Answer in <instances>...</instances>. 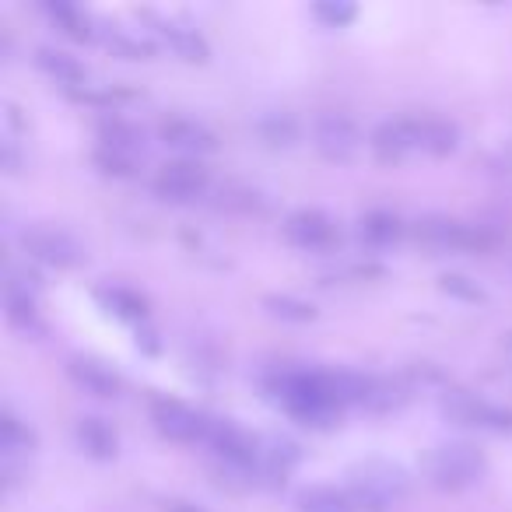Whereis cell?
Masks as SVG:
<instances>
[{"label":"cell","instance_id":"6da1fadb","mask_svg":"<svg viewBox=\"0 0 512 512\" xmlns=\"http://www.w3.org/2000/svg\"><path fill=\"white\" fill-rule=\"evenodd\" d=\"M428 481L439 491H467L470 484H477L488 470L484 453L474 442H442L428 453Z\"/></svg>","mask_w":512,"mask_h":512},{"label":"cell","instance_id":"7a4b0ae2","mask_svg":"<svg viewBox=\"0 0 512 512\" xmlns=\"http://www.w3.org/2000/svg\"><path fill=\"white\" fill-rule=\"evenodd\" d=\"M22 246L29 256H36V260H43L50 267H60V271H71V267H78L85 260L81 242L71 232H64V228H46V225L25 228Z\"/></svg>","mask_w":512,"mask_h":512},{"label":"cell","instance_id":"3957f363","mask_svg":"<svg viewBox=\"0 0 512 512\" xmlns=\"http://www.w3.org/2000/svg\"><path fill=\"white\" fill-rule=\"evenodd\" d=\"M313 144L327 162H351L362 148V130L341 113H323L313 123Z\"/></svg>","mask_w":512,"mask_h":512},{"label":"cell","instance_id":"277c9868","mask_svg":"<svg viewBox=\"0 0 512 512\" xmlns=\"http://www.w3.org/2000/svg\"><path fill=\"white\" fill-rule=\"evenodd\" d=\"M204 190H207V169L197 158H172L155 176V193L162 200H172V204L197 200Z\"/></svg>","mask_w":512,"mask_h":512},{"label":"cell","instance_id":"5b68a950","mask_svg":"<svg viewBox=\"0 0 512 512\" xmlns=\"http://www.w3.org/2000/svg\"><path fill=\"white\" fill-rule=\"evenodd\" d=\"M151 421H155V428L165 435V439H176V442H197L204 439L207 432V418L197 411H190L186 404H179V400H151Z\"/></svg>","mask_w":512,"mask_h":512},{"label":"cell","instance_id":"8992f818","mask_svg":"<svg viewBox=\"0 0 512 512\" xmlns=\"http://www.w3.org/2000/svg\"><path fill=\"white\" fill-rule=\"evenodd\" d=\"M158 137H162L169 148L183 151V155H204V151L218 148L211 130L200 120H190V116H169V120H162L158 123Z\"/></svg>","mask_w":512,"mask_h":512},{"label":"cell","instance_id":"52a82bcc","mask_svg":"<svg viewBox=\"0 0 512 512\" xmlns=\"http://www.w3.org/2000/svg\"><path fill=\"white\" fill-rule=\"evenodd\" d=\"M285 235L302 249H327V246H334L337 228L323 211L306 207V211H295L292 218L285 221Z\"/></svg>","mask_w":512,"mask_h":512},{"label":"cell","instance_id":"ba28073f","mask_svg":"<svg viewBox=\"0 0 512 512\" xmlns=\"http://www.w3.org/2000/svg\"><path fill=\"white\" fill-rule=\"evenodd\" d=\"M414 137V148H425L428 155L442 158V155H453L456 144H460V127L442 116H421V120H407Z\"/></svg>","mask_w":512,"mask_h":512},{"label":"cell","instance_id":"9c48e42d","mask_svg":"<svg viewBox=\"0 0 512 512\" xmlns=\"http://www.w3.org/2000/svg\"><path fill=\"white\" fill-rule=\"evenodd\" d=\"M74 439H78V449L92 460H113L120 453V435L109 425L106 418H95V414H85L74 425Z\"/></svg>","mask_w":512,"mask_h":512},{"label":"cell","instance_id":"30bf717a","mask_svg":"<svg viewBox=\"0 0 512 512\" xmlns=\"http://www.w3.org/2000/svg\"><path fill=\"white\" fill-rule=\"evenodd\" d=\"M369 148H372V155H376L379 162H386V165L400 162V158H404L407 151L414 148V137H411V127H407V120H383V123H376V130L369 134Z\"/></svg>","mask_w":512,"mask_h":512},{"label":"cell","instance_id":"8fae6325","mask_svg":"<svg viewBox=\"0 0 512 512\" xmlns=\"http://www.w3.org/2000/svg\"><path fill=\"white\" fill-rule=\"evenodd\" d=\"M67 376L74 379V383L81 386L85 393H92V397H120V376L116 372H109L102 362H92V358H74L71 365H67Z\"/></svg>","mask_w":512,"mask_h":512},{"label":"cell","instance_id":"7c38bea8","mask_svg":"<svg viewBox=\"0 0 512 512\" xmlns=\"http://www.w3.org/2000/svg\"><path fill=\"white\" fill-rule=\"evenodd\" d=\"M99 141H102V148H113V151L130 155V158L144 148L141 127H134V123L123 120V116H102L99 120Z\"/></svg>","mask_w":512,"mask_h":512},{"label":"cell","instance_id":"4fadbf2b","mask_svg":"<svg viewBox=\"0 0 512 512\" xmlns=\"http://www.w3.org/2000/svg\"><path fill=\"white\" fill-rule=\"evenodd\" d=\"M36 64L50 74L57 85H67V88H78L85 81V64L78 57L64 50H53V46H39L36 50Z\"/></svg>","mask_w":512,"mask_h":512},{"label":"cell","instance_id":"5bb4252c","mask_svg":"<svg viewBox=\"0 0 512 512\" xmlns=\"http://www.w3.org/2000/svg\"><path fill=\"white\" fill-rule=\"evenodd\" d=\"M488 407L481 397L467 390H446L442 393V411H446L449 421L456 425H488Z\"/></svg>","mask_w":512,"mask_h":512},{"label":"cell","instance_id":"9a60e30c","mask_svg":"<svg viewBox=\"0 0 512 512\" xmlns=\"http://www.w3.org/2000/svg\"><path fill=\"white\" fill-rule=\"evenodd\" d=\"M299 512H358L348 491L330 484H309L299 491Z\"/></svg>","mask_w":512,"mask_h":512},{"label":"cell","instance_id":"2e32d148","mask_svg":"<svg viewBox=\"0 0 512 512\" xmlns=\"http://www.w3.org/2000/svg\"><path fill=\"white\" fill-rule=\"evenodd\" d=\"M256 134L264 137L271 148H295L302 137V123L292 113H264L256 120Z\"/></svg>","mask_w":512,"mask_h":512},{"label":"cell","instance_id":"e0dca14e","mask_svg":"<svg viewBox=\"0 0 512 512\" xmlns=\"http://www.w3.org/2000/svg\"><path fill=\"white\" fill-rule=\"evenodd\" d=\"M158 32H162V36L172 43V50H176L183 60H190V64H204V60L211 57V50H207L204 36H200L197 29H186V25L162 22V18H158Z\"/></svg>","mask_w":512,"mask_h":512},{"label":"cell","instance_id":"ac0fdd59","mask_svg":"<svg viewBox=\"0 0 512 512\" xmlns=\"http://www.w3.org/2000/svg\"><path fill=\"white\" fill-rule=\"evenodd\" d=\"M0 449H4L8 456L32 453V449H36V432H32L29 421L18 418L11 407L0 411Z\"/></svg>","mask_w":512,"mask_h":512},{"label":"cell","instance_id":"d6986e66","mask_svg":"<svg viewBox=\"0 0 512 512\" xmlns=\"http://www.w3.org/2000/svg\"><path fill=\"white\" fill-rule=\"evenodd\" d=\"M46 15L53 18V25H57L64 36L78 39V43L92 39V22H88V15L74 8V4H67V0H50V4H46Z\"/></svg>","mask_w":512,"mask_h":512},{"label":"cell","instance_id":"ffe728a7","mask_svg":"<svg viewBox=\"0 0 512 512\" xmlns=\"http://www.w3.org/2000/svg\"><path fill=\"white\" fill-rule=\"evenodd\" d=\"M99 302L106 309H113L116 316H123V320H144L148 316V299L137 295L134 288H123V285L99 288Z\"/></svg>","mask_w":512,"mask_h":512},{"label":"cell","instance_id":"44dd1931","mask_svg":"<svg viewBox=\"0 0 512 512\" xmlns=\"http://www.w3.org/2000/svg\"><path fill=\"white\" fill-rule=\"evenodd\" d=\"M264 309L274 316V320L285 323H313L316 320V306L306 299H295V295H264Z\"/></svg>","mask_w":512,"mask_h":512},{"label":"cell","instance_id":"7402d4cb","mask_svg":"<svg viewBox=\"0 0 512 512\" xmlns=\"http://www.w3.org/2000/svg\"><path fill=\"white\" fill-rule=\"evenodd\" d=\"M358 225H362V235L372 242V246H390V242H397L400 235H404L400 218L390 211H369Z\"/></svg>","mask_w":512,"mask_h":512},{"label":"cell","instance_id":"603a6c76","mask_svg":"<svg viewBox=\"0 0 512 512\" xmlns=\"http://www.w3.org/2000/svg\"><path fill=\"white\" fill-rule=\"evenodd\" d=\"M407 400L404 386H397L393 379H379V376H369V386H365V400L362 404L369 411H393Z\"/></svg>","mask_w":512,"mask_h":512},{"label":"cell","instance_id":"cb8c5ba5","mask_svg":"<svg viewBox=\"0 0 512 512\" xmlns=\"http://www.w3.org/2000/svg\"><path fill=\"white\" fill-rule=\"evenodd\" d=\"M4 306H8V320L22 330H39V309L36 295L18 292V288H4Z\"/></svg>","mask_w":512,"mask_h":512},{"label":"cell","instance_id":"d4e9b609","mask_svg":"<svg viewBox=\"0 0 512 512\" xmlns=\"http://www.w3.org/2000/svg\"><path fill=\"white\" fill-rule=\"evenodd\" d=\"M439 288L446 295H453V299H463V302H484L488 299V292H484L477 281H470L467 274H442Z\"/></svg>","mask_w":512,"mask_h":512},{"label":"cell","instance_id":"484cf974","mask_svg":"<svg viewBox=\"0 0 512 512\" xmlns=\"http://www.w3.org/2000/svg\"><path fill=\"white\" fill-rule=\"evenodd\" d=\"M92 162L99 165V172H106V176H116V179H130L134 176V158L130 155H120V151L113 148H95Z\"/></svg>","mask_w":512,"mask_h":512},{"label":"cell","instance_id":"4316f807","mask_svg":"<svg viewBox=\"0 0 512 512\" xmlns=\"http://www.w3.org/2000/svg\"><path fill=\"white\" fill-rule=\"evenodd\" d=\"M313 15L320 22H327L330 29H344V25H351L358 18V8L355 4H344V0H320L313 8Z\"/></svg>","mask_w":512,"mask_h":512},{"label":"cell","instance_id":"83f0119b","mask_svg":"<svg viewBox=\"0 0 512 512\" xmlns=\"http://www.w3.org/2000/svg\"><path fill=\"white\" fill-rule=\"evenodd\" d=\"M106 43H109V50L120 53V57H127V60H148L151 53H155V50H151V43L134 39V36H123V32H113Z\"/></svg>","mask_w":512,"mask_h":512},{"label":"cell","instance_id":"f1b7e54d","mask_svg":"<svg viewBox=\"0 0 512 512\" xmlns=\"http://www.w3.org/2000/svg\"><path fill=\"white\" fill-rule=\"evenodd\" d=\"M488 425L512 432V407H488Z\"/></svg>","mask_w":512,"mask_h":512},{"label":"cell","instance_id":"f546056e","mask_svg":"<svg viewBox=\"0 0 512 512\" xmlns=\"http://www.w3.org/2000/svg\"><path fill=\"white\" fill-rule=\"evenodd\" d=\"M0 169L11 172V176L18 172V151H15V144H4V151H0Z\"/></svg>","mask_w":512,"mask_h":512},{"label":"cell","instance_id":"4dcf8cb0","mask_svg":"<svg viewBox=\"0 0 512 512\" xmlns=\"http://www.w3.org/2000/svg\"><path fill=\"white\" fill-rule=\"evenodd\" d=\"M137 348H144L148 355H158V341L151 330H137Z\"/></svg>","mask_w":512,"mask_h":512},{"label":"cell","instance_id":"1f68e13d","mask_svg":"<svg viewBox=\"0 0 512 512\" xmlns=\"http://www.w3.org/2000/svg\"><path fill=\"white\" fill-rule=\"evenodd\" d=\"M165 512H204V509L193 502H183V498H169V502H165Z\"/></svg>","mask_w":512,"mask_h":512},{"label":"cell","instance_id":"d6a6232c","mask_svg":"<svg viewBox=\"0 0 512 512\" xmlns=\"http://www.w3.org/2000/svg\"><path fill=\"white\" fill-rule=\"evenodd\" d=\"M505 344H509V348H512V330H509V334H505Z\"/></svg>","mask_w":512,"mask_h":512}]
</instances>
